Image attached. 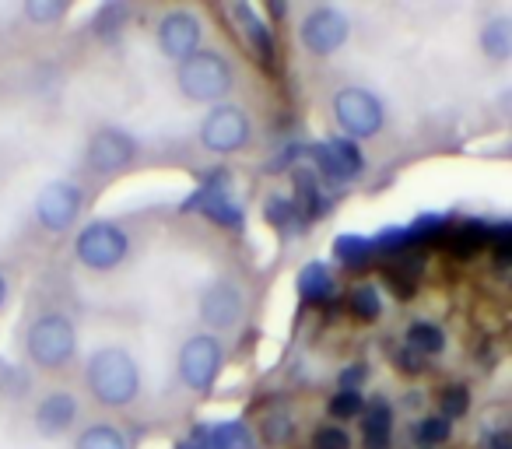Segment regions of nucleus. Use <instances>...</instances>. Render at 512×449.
I'll return each mask as SVG.
<instances>
[{
  "instance_id": "10",
  "label": "nucleus",
  "mask_w": 512,
  "mask_h": 449,
  "mask_svg": "<svg viewBox=\"0 0 512 449\" xmlns=\"http://www.w3.org/2000/svg\"><path fill=\"white\" fill-rule=\"evenodd\" d=\"M306 155H313L316 172L334 179V183H348V179L362 176V169H365L362 151H358L355 141H348V137H330V141H323V144H313V148H306Z\"/></svg>"
},
{
  "instance_id": "5",
  "label": "nucleus",
  "mask_w": 512,
  "mask_h": 449,
  "mask_svg": "<svg viewBox=\"0 0 512 449\" xmlns=\"http://www.w3.org/2000/svg\"><path fill=\"white\" fill-rule=\"evenodd\" d=\"M334 116L344 134L351 137H376L383 130V102L365 88H344L334 95Z\"/></svg>"
},
{
  "instance_id": "3",
  "label": "nucleus",
  "mask_w": 512,
  "mask_h": 449,
  "mask_svg": "<svg viewBox=\"0 0 512 449\" xmlns=\"http://www.w3.org/2000/svg\"><path fill=\"white\" fill-rule=\"evenodd\" d=\"M25 344H29V358L39 369H60L78 351V330H74V323L67 316L46 313L29 327Z\"/></svg>"
},
{
  "instance_id": "22",
  "label": "nucleus",
  "mask_w": 512,
  "mask_h": 449,
  "mask_svg": "<svg viewBox=\"0 0 512 449\" xmlns=\"http://www.w3.org/2000/svg\"><path fill=\"white\" fill-rule=\"evenodd\" d=\"M488 239L491 229H484L477 221H463L460 229H456L453 243H449V250H453V257H474V253H481L488 246Z\"/></svg>"
},
{
  "instance_id": "17",
  "label": "nucleus",
  "mask_w": 512,
  "mask_h": 449,
  "mask_svg": "<svg viewBox=\"0 0 512 449\" xmlns=\"http://www.w3.org/2000/svg\"><path fill=\"white\" fill-rule=\"evenodd\" d=\"M334 274H330L327 264H306L299 271V295L302 302H313V306H323V302L334 299Z\"/></svg>"
},
{
  "instance_id": "15",
  "label": "nucleus",
  "mask_w": 512,
  "mask_h": 449,
  "mask_svg": "<svg viewBox=\"0 0 512 449\" xmlns=\"http://www.w3.org/2000/svg\"><path fill=\"white\" fill-rule=\"evenodd\" d=\"M74 418H78V400H74V393H67V390L46 393L36 407V428L46 435V439L64 435L67 428L74 425Z\"/></svg>"
},
{
  "instance_id": "14",
  "label": "nucleus",
  "mask_w": 512,
  "mask_h": 449,
  "mask_svg": "<svg viewBox=\"0 0 512 449\" xmlns=\"http://www.w3.org/2000/svg\"><path fill=\"white\" fill-rule=\"evenodd\" d=\"M200 316H204L207 327H232L242 316V292L228 281H218L214 288H207L204 299H200Z\"/></svg>"
},
{
  "instance_id": "27",
  "label": "nucleus",
  "mask_w": 512,
  "mask_h": 449,
  "mask_svg": "<svg viewBox=\"0 0 512 449\" xmlns=\"http://www.w3.org/2000/svg\"><path fill=\"white\" fill-rule=\"evenodd\" d=\"M327 411H330V418H337V421H351V418H358V414H365L362 390H337L334 397H330Z\"/></svg>"
},
{
  "instance_id": "38",
  "label": "nucleus",
  "mask_w": 512,
  "mask_h": 449,
  "mask_svg": "<svg viewBox=\"0 0 512 449\" xmlns=\"http://www.w3.org/2000/svg\"><path fill=\"white\" fill-rule=\"evenodd\" d=\"M4 299H8V281H4V274H0V306H4Z\"/></svg>"
},
{
  "instance_id": "4",
  "label": "nucleus",
  "mask_w": 512,
  "mask_h": 449,
  "mask_svg": "<svg viewBox=\"0 0 512 449\" xmlns=\"http://www.w3.org/2000/svg\"><path fill=\"white\" fill-rule=\"evenodd\" d=\"M74 253L85 267L92 271H113L116 264H123L130 253V239L120 225L113 221H92L78 232L74 239Z\"/></svg>"
},
{
  "instance_id": "9",
  "label": "nucleus",
  "mask_w": 512,
  "mask_h": 449,
  "mask_svg": "<svg viewBox=\"0 0 512 449\" xmlns=\"http://www.w3.org/2000/svg\"><path fill=\"white\" fill-rule=\"evenodd\" d=\"M200 144L214 155H232L249 144V116L239 106H218L200 123Z\"/></svg>"
},
{
  "instance_id": "26",
  "label": "nucleus",
  "mask_w": 512,
  "mask_h": 449,
  "mask_svg": "<svg viewBox=\"0 0 512 449\" xmlns=\"http://www.w3.org/2000/svg\"><path fill=\"white\" fill-rule=\"evenodd\" d=\"M214 446L218 449H253V435L242 421H221V425H211Z\"/></svg>"
},
{
  "instance_id": "8",
  "label": "nucleus",
  "mask_w": 512,
  "mask_h": 449,
  "mask_svg": "<svg viewBox=\"0 0 512 449\" xmlns=\"http://www.w3.org/2000/svg\"><path fill=\"white\" fill-rule=\"evenodd\" d=\"M81 204H85V193L81 186L67 183V179H53L39 190L36 197V218L43 229L50 232H67L78 221Z\"/></svg>"
},
{
  "instance_id": "29",
  "label": "nucleus",
  "mask_w": 512,
  "mask_h": 449,
  "mask_svg": "<svg viewBox=\"0 0 512 449\" xmlns=\"http://www.w3.org/2000/svg\"><path fill=\"white\" fill-rule=\"evenodd\" d=\"M439 407H442V418H463L470 411V390L467 386H446L439 393Z\"/></svg>"
},
{
  "instance_id": "32",
  "label": "nucleus",
  "mask_w": 512,
  "mask_h": 449,
  "mask_svg": "<svg viewBox=\"0 0 512 449\" xmlns=\"http://www.w3.org/2000/svg\"><path fill=\"white\" fill-rule=\"evenodd\" d=\"M491 250H495V264L498 267L512 264V225H502V229L491 232Z\"/></svg>"
},
{
  "instance_id": "13",
  "label": "nucleus",
  "mask_w": 512,
  "mask_h": 449,
  "mask_svg": "<svg viewBox=\"0 0 512 449\" xmlns=\"http://www.w3.org/2000/svg\"><path fill=\"white\" fill-rule=\"evenodd\" d=\"M158 46H162L165 57L183 64L200 46V22L190 11H172V15H165L162 25H158Z\"/></svg>"
},
{
  "instance_id": "12",
  "label": "nucleus",
  "mask_w": 512,
  "mask_h": 449,
  "mask_svg": "<svg viewBox=\"0 0 512 449\" xmlns=\"http://www.w3.org/2000/svg\"><path fill=\"white\" fill-rule=\"evenodd\" d=\"M137 155V144L130 134H123V130L116 127H102L92 134V141H88V165H92L95 172H120L127 169L130 162H134Z\"/></svg>"
},
{
  "instance_id": "19",
  "label": "nucleus",
  "mask_w": 512,
  "mask_h": 449,
  "mask_svg": "<svg viewBox=\"0 0 512 449\" xmlns=\"http://www.w3.org/2000/svg\"><path fill=\"white\" fill-rule=\"evenodd\" d=\"M481 50H484V57H491V60L512 57V18L498 15V18H491V22H484Z\"/></svg>"
},
{
  "instance_id": "24",
  "label": "nucleus",
  "mask_w": 512,
  "mask_h": 449,
  "mask_svg": "<svg viewBox=\"0 0 512 449\" xmlns=\"http://www.w3.org/2000/svg\"><path fill=\"white\" fill-rule=\"evenodd\" d=\"M348 306H351V313H355L358 320H365V323H372V320H379V316H383V299H379L376 285H358L355 292H351Z\"/></svg>"
},
{
  "instance_id": "36",
  "label": "nucleus",
  "mask_w": 512,
  "mask_h": 449,
  "mask_svg": "<svg viewBox=\"0 0 512 449\" xmlns=\"http://www.w3.org/2000/svg\"><path fill=\"white\" fill-rule=\"evenodd\" d=\"M369 376V369H365L362 362H355V365H348V369L341 372V390H358L362 386V379Z\"/></svg>"
},
{
  "instance_id": "16",
  "label": "nucleus",
  "mask_w": 512,
  "mask_h": 449,
  "mask_svg": "<svg viewBox=\"0 0 512 449\" xmlns=\"http://www.w3.org/2000/svg\"><path fill=\"white\" fill-rule=\"evenodd\" d=\"M232 18L242 36H246V43L253 46L256 60H260V64H274V39H271V29L260 22V15H256L253 8H246V4H232Z\"/></svg>"
},
{
  "instance_id": "23",
  "label": "nucleus",
  "mask_w": 512,
  "mask_h": 449,
  "mask_svg": "<svg viewBox=\"0 0 512 449\" xmlns=\"http://www.w3.org/2000/svg\"><path fill=\"white\" fill-rule=\"evenodd\" d=\"M74 449H127V439H123V432L113 425H92L81 432Z\"/></svg>"
},
{
  "instance_id": "11",
  "label": "nucleus",
  "mask_w": 512,
  "mask_h": 449,
  "mask_svg": "<svg viewBox=\"0 0 512 449\" xmlns=\"http://www.w3.org/2000/svg\"><path fill=\"white\" fill-rule=\"evenodd\" d=\"M348 36H351V25L337 8H316V11H309V18L302 22V43H306V50L316 53V57L337 53L348 43Z\"/></svg>"
},
{
  "instance_id": "30",
  "label": "nucleus",
  "mask_w": 512,
  "mask_h": 449,
  "mask_svg": "<svg viewBox=\"0 0 512 449\" xmlns=\"http://www.w3.org/2000/svg\"><path fill=\"white\" fill-rule=\"evenodd\" d=\"M123 22H127V8H120V4H106V8L95 15V32L99 36H113L116 29H123Z\"/></svg>"
},
{
  "instance_id": "35",
  "label": "nucleus",
  "mask_w": 512,
  "mask_h": 449,
  "mask_svg": "<svg viewBox=\"0 0 512 449\" xmlns=\"http://www.w3.org/2000/svg\"><path fill=\"white\" fill-rule=\"evenodd\" d=\"M397 369H400V372H407V376H418V372H425V358H421L418 351L404 348V351L397 355Z\"/></svg>"
},
{
  "instance_id": "18",
  "label": "nucleus",
  "mask_w": 512,
  "mask_h": 449,
  "mask_svg": "<svg viewBox=\"0 0 512 449\" xmlns=\"http://www.w3.org/2000/svg\"><path fill=\"white\" fill-rule=\"evenodd\" d=\"M365 449H390L393 442V411L383 397L372 407H365Z\"/></svg>"
},
{
  "instance_id": "31",
  "label": "nucleus",
  "mask_w": 512,
  "mask_h": 449,
  "mask_svg": "<svg viewBox=\"0 0 512 449\" xmlns=\"http://www.w3.org/2000/svg\"><path fill=\"white\" fill-rule=\"evenodd\" d=\"M313 449H351V435L337 425H323L313 435Z\"/></svg>"
},
{
  "instance_id": "20",
  "label": "nucleus",
  "mask_w": 512,
  "mask_h": 449,
  "mask_svg": "<svg viewBox=\"0 0 512 449\" xmlns=\"http://www.w3.org/2000/svg\"><path fill=\"white\" fill-rule=\"evenodd\" d=\"M407 348L418 351L421 358L439 355V351L446 348V330L435 327V323H425V320L411 323V327H407Z\"/></svg>"
},
{
  "instance_id": "28",
  "label": "nucleus",
  "mask_w": 512,
  "mask_h": 449,
  "mask_svg": "<svg viewBox=\"0 0 512 449\" xmlns=\"http://www.w3.org/2000/svg\"><path fill=\"white\" fill-rule=\"evenodd\" d=\"M64 15H67V0H29V4H25V18L36 25L60 22Z\"/></svg>"
},
{
  "instance_id": "1",
  "label": "nucleus",
  "mask_w": 512,
  "mask_h": 449,
  "mask_svg": "<svg viewBox=\"0 0 512 449\" xmlns=\"http://www.w3.org/2000/svg\"><path fill=\"white\" fill-rule=\"evenodd\" d=\"M88 390L99 404L127 407L141 390L137 362L123 348H99L88 358Z\"/></svg>"
},
{
  "instance_id": "2",
  "label": "nucleus",
  "mask_w": 512,
  "mask_h": 449,
  "mask_svg": "<svg viewBox=\"0 0 512 449\" xmlns=\"http://www.w3.org/2000/svg\"><path fill=\"white\" fill-rule=\"evenodd\" d=\"M179 92L193 102H218L232 92V67L221 53L197 50L190 60L179 64Z\"/></svg>"
},
{
  "instance_id": "7",
  "label": "nucleus",
  "mask_w": 512,
  "mask_h": 449,
  "mask_svg": "<svg viewBox=\"0 0 512 449\" xmlns=\"http://www.w3.org/2000/svg\"><path fill=\"white\" fill-rule=\"evenodd\" d=\"M183 211H204L221 229H242V207L232 193L228 172H214L197 193L183 204Z\"/></svg>"
},
{
  "instance_id": "37",
  "label": "nucleus",
  "mask_w": 512,
  "mask_h": 449,
  "mask_svg": "<svg viewBox=\"0 0 512 449\" xmlns=\"http://www.w3.org/2000/svg\"><path fill=\"white\" fill-rule=\"evenodd\" d=\"M491 449H512V432H495L488 442Z\"/></svg>"
},
{
  "instance_id": "25",
  "label": "nucleus",
  "mask_w": 512,
  "mask_h": 449,
  "mask_svg": "<svg viewBox=\"0 0 512 449\" xmlns=\"http://www.w3.org/2000/svg\"><path fill=\"white\" fill-rule=\"evenodd\" d=\"M449 435H453V425H449V418H442V414H428V418H421L418 425H414V439L428 449L449 442Z\"/></svg>"
},
{
  "instance_id": "6",
  "label": "nucleus",
  "mask_w": 512,
  "mask_h": 449,
  "mask_svg": "<svg viewBox=\"0 0 512 449\" xmlns=\"http://www.w3.org/2000/svg\"><path fill=\"white\" fill-rule=\"evenodd\" d=\"M221 362H225V355H221L218 337L197 334L179 351V376H183V383L190 386V390L207 393L214 386V379H218Z\"/></svg>"
},
{
  "instance_id": "34",
  "label": "nucleus",
  "mask_w": 512,
  "mask_h": 449,
  "mask_svg": "<svg viewBox=\"0 0 512 449\" xmlns=\"http://www.w3.org/2000/svg\"><path fill=\"white\" fill-rule=\"evenodd\" d=\"M176 449H218L214 446V435H211V425H200L186 435L183 442H176Z\"/></svg>"
},
{
  "instance_id": "21",
  "label": "nucleus",
  "mask_w": 512,
  "mask_h": 449,
  "mask_svg": "<svg viewBox=\"0 0 512 449\" xmlns=\"http://www.w3.org/2000/svg\"><path fill=\"white\" fill-rule=\"evenodd\" d=\"M334 253L344 267H365V264H372V257H376V246H372V239H365V236H337Z\"/></svg>"
},
{
  "instance_id": "33",
  "label": "nucleus",
  "mask_w": 512,
  "mask_h": 449,
  "mask_svg": "<svg viewBox=\"0 0 512 449\" xmlns=\"http://www.w3.org/2000/svg\"><path fill=\"white\" fill-rule=\"evenodd\" d=\"M292 432H295V425H292V418L288 414H271V418L264 421V435H267V442H285V439H292Z\"/></svg>"
}]
</instances>
